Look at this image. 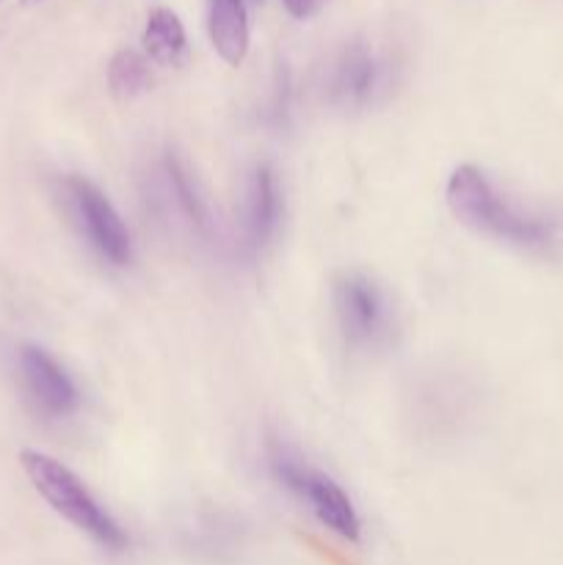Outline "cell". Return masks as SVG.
I'll return each instance as SVG.
<instances>
[{
  "label": "cell",
  "instance_id": "cell-3",
  "mask_svg": "<svg viewBox=\"0 0 563 565\" xmlns=\"http://www.w3.org/2000/svg\"><path fill=\"white\" fill-rule=\"evenodd\" d=\"M268 467L276 483L285 486L301 502H307L309 511L329 533L340 535L342 541H351V544L362 539V519H359L351 497L342 491V486L334 478L309 467L293 447L282 445V441H270Z\"/></svg>",
  "mask_w": 563,
  "mask_h": 565
},
{
  "label": "cell",
  "instance_id": "cell-11",
  "mask_svg": "<svg viewBox=\"0 0 563 565\" xmlns=\"http://www.w3.org/2000/svg\"><path fill=\"white\" fill-rule=\"evenodd\" d=\"M144 53L160 66H182L188 61V33L180 17L166 6L149 11L141 33Z\"/></svg>",
  "mask_w": 563,
  "mask_h": 565
},
{
  "label": "cell",
  "instance_id": "cell-9",
  "mask_svg": "<svg viewBox=\"0 0 563 565\" xmlns=\"http://www.w3.org/2000/svg\"><path fill=\"white\" fill-rule=\"evenodd\" d=\"M208 33L215 55L224 64L241 66L252 47V25H248L246 0H210Z\"/></svg>",
  "mask_w": 563,
  "mask_h": 565
},
{
  "label": "cell",
  "instance_id": "cell-6",
  "mask_svg": "<svg viewBox=\"0 0 563 565\" xmlns=\"http://www.w3.org/2000/svg\"><path fill=\"white\" fill-rule=\"evenodd\" d=\"M155 185H158V202L166 215H177V221L191 235L208 237L213 232V215H210L208 202L199 193L185 160L174 149H166L160 154L158 166H155Z\"/></svg>",
  "mask_w": 563,
  "mask_h": 565
},
{
  "label": "cell",
  "instance_id": "cell-7",
  "mask_svg": "<svg viewBox=\"0 0 563 565\" xmlns=\"http://www.w3.org/2000/svg\"><path fill=\"white\" fill-rule=\"evenodd\" d=\"M282 221V191L274 166L257 163L248 174L243 199V248L252 257L265 252Z\"/></svg>",
  "mask_w": 563,
  "mask_h": 565
},
{
  "label": "cell",
  "instance_id": "cell-13",
  "mask_svg": "<svg viewBox=\"0 0 563 565\" xmlns=\"http://www.w3.org/2000/svg\"><path fill=\"white\" fill-rule=\"evenodd\" d=\"M287 9V14L296 17V20H309V17L318 14L326 6V0H282Z\"/></svg>",
  "mask_w": 563,
  "mask_h": 565
},
{
  "label": "cell",
  "instance_id": "cell-14",
  "mask_svg": "<svg viewBox=\"0 0 563 565\" xmlns=\"http://www.w3.org/2000/svg\"><path fill=\"white\" fill-rule=\"evenodd\" d=\"M44 3V0H20V6H39Z\"/></svg>",
  "mask_w": 563,
  "mask_h": 565
},
{
  "label": "cell",
  "instance_id": "cell-2",
  "mask_svg": "<svg viewBox=\"0 0 563 565\" xmlns=\"http://www.w3.org/2000/svg\"><path fill=\"white\" fill-rule=\"evenodd\" d=\"M20 467L36 494L59 513L61 519L86 533L94 544H99L108 552H125L127 550V533L119 527L114 516L94 500L92 491L83 486V480L72 472L66 463L59 458L47 456L39 450H22Z\"/></svg>",
  "mask_w": 563,
  "mask_h": 565
},
{
  "label": "cell",
  "instance_id": "cell-1",
  "mask_svg": "<svg viewBox=\"0 0 563 565\" xmlns=\"http://www.w3.org/2000/svg\"><path fill=\"white\" fill-rule=\"evenodd\" d=\"M445 202L458 224L478 235L508 243V246L550 252L561 235L555 218L519 207L506 193L497 191L486 171L472 163H461L453 169L445 185Z\"/></svg>",
  "mask_w": 563,
  "mask_h": 565
},
{
  "label": "cell",
  "instance_id": "cell-12",
  "mask_svg": "<svg viewBox=\"0 0 563 565\" xmlns=\"http://www.w3.org/2000/svg\"><path fill=\"white\" fill-rule=\"evenodd\" d=\"M149 88L147 55L125 47L108 64V92L116 103H130Z\"/></svg>",
  "mask_w": 563,
  "mask_h": 565
},
{
  "label": "cell",
  "instance_id": "cell-8",
  "mask_svg": "<svg viewBox=\"0 0 563 565\" xmlns=\"http://www.w3.org/2000/svg\"><path fill=\"white\" fill-rule=\"evenodd\" d=\"M20 370L28 384V392L39 403V408H44L53 417H70V414L77 412L81 392H77L75 381L66 375V370L47 351L36 345L22 348Z\"/></svg>",
  "mask_w": 563,
  "mask_h": 565
},
{
  "label": "cell",
  "instance_id": "cell-10",
  "mask_svg": "<svg viewBox=\"0 0 563 565\" xmlns=\"http://www.w3.org/2000/svg\"><path fill=\"white\" fill-rule=\"evenodd\" d=\"M381 88V66L364 47L348 50L331 77V97L342 108H364Z\"/></svg>",
  "mask_w": 563,
  "mask_h": 565
},
{
  "label": "cell",
  "instance_id": "cell-4",
  "mask_svg": "<svg viewBox=\"0 0 563 565\" xmlns=\"http://www.w3.org/2000/svg\"><path fill=\"white\" fill-rule=\"evenodd\" d=\"M337 329L351 351H379L395 331V312L384 287L362 270H346L331 287Z\"/></svg>",
  "mask_w": 563,
  "mask_h": 565
},
{
  "label": "cell",
  "instance_id": "cell-5",
  "mask_svg": "<svg viewBox=\"0 0 563 565\" xmlns=\"http://www.w3.org/2000/svg\"><path fill=\"white\" fill-rule=\"evenodd\" d=\"M66 202L77 230L105 263L125 268L132 263V237L110 199L86 177H66Z\"/></svg>",
  "mask_w": 563,
  "mask_h": 565
}]
</instances>
